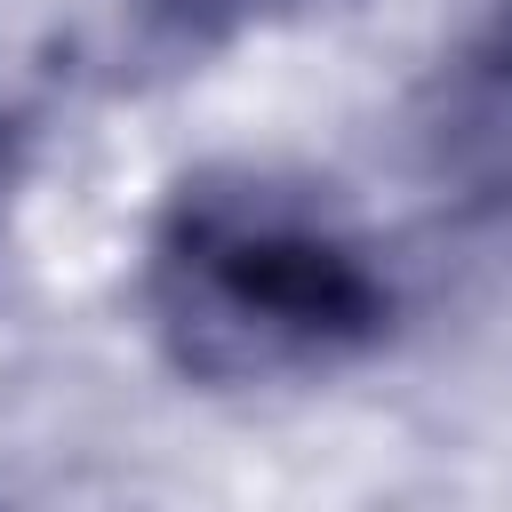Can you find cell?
<instances>
[{
  "instance_id": "6da1fadb",
  "label": "cell",
  "mask_w": 512,
  "mask_h": 512,
  "mask_svg": "<svg viewBox=\"0 0 512 512\" xmlns=\"http://www.w3.org/2000/svg\"><path fill=\"white\" fill-rule=\"evenodd\" d=\"M160 320L192 368L272 376L368 344L384 280L320 208L264 184H200L160 240Z\"/></svg>"
},
{
  "instance_id": "7a4b0ae2",
  "label": "cell",
  "mask_w": 512,
  "mask_h": 512,
  "mask_svg": "<svg viewBox=\"0 0 512 512\" xmlns=\"http://www.w3.org/2000/svg\"><path fill=\"white\" fill-rule=\"evenodd\" d=\"M440 152L480 176L488 192L512 184V16L456 64L448 80V120H440Z\"/></svg>"
},
{
  "instance_id": "3957f363",
  "label": "cell",
  "mask_w": 512,
  "mask_h": 512,
  "mask_svg": "<svg viewBox=\"0 0 512 512\" xmlns=\"http://www.w3.org/2000/svg\"><path fill=\"white\" fill-rule=\"evenodd\" d=\"M0 184H8V136H0Z\"/></svg>"
}]
</instances>
